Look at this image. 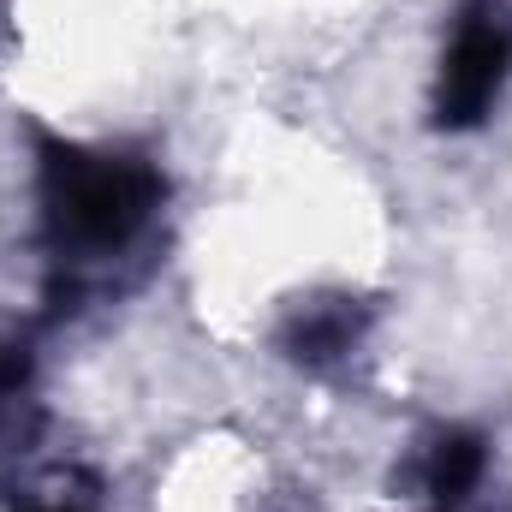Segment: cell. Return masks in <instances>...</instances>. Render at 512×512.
Segmentation results:
<instances>
[{
  "instance_id": "obj_5",
  "label": "cell",
  "mask_w": 512,
  "mask_h": 512,
  "mask_svg": "<svg viewBox=\"0 0 512 512\" xmlns=\"http://www.w3.org/2000/svg\"><path fill=\"white\" fill-rule=\"evenodd\" d=\"M48 512H78V507H48Z\"/></svg>"
},
{
  "instance_id": "obj_4",
  "label": "cell",
  "mask_w": 512,
  "mask_h": 512,
  "mask_svg": "<svg viewBox=\"0 0 512 512\" xmlns=\"http://www.w3.org/2000/svg\"><path fill=\"white\" fill-rule=\"evenodd\" d=\"M483 477V441L477 435H441L429 447V465H423V483L435 501H465Z\"/></svg>"
},
{
  "instance_id": "obj_2",
  "label": "cell",
  "mask_w": 512,
  "mask_h": 512,
  "mask_svg": "<svg viewBox=\"0 0 512 512\" xmlns=\"http://www.w3.org/2000/svg\"><path fill=\"white\" fill-rule=\"evenodd\" d=\"M507 72H512V12L501 0H465L453 48L441 60V84H435V126L447 131L483 126Z\"/></svg>"
},
{
  "instance_id": "obj_1",
  "label": "cell",
  "mask_w": 512,
  "mask_h": 512,
  "mask_svg": "<svg viewBox=\"0 0 512 512\" xmlns=\"http://www.w3.org/2000/svg\"><path fill=\"white\" fill-rule=\"evenodd\" d=\"M161 179L126 155H90L78 143H42V209L60 245L114 251L149 221Z\"/></svg>"
},
{
  "instance_id": "obj_3",
  "label": "cell",
  "mask_w": 512,
  "mask_h": 512,
  "mask_svg": "<svg viewBox=\"0 0 512 512\" xmlns=\"http://www.w3.org/2000/svg\"><path fill=\"white\" fill-rule=\"evenodd\" d=\"M364 322H370V310L364 304H352V298H328V304H304L292 322H286V352L298 358V364H334L340 352H352V340L364 334Z\"/></svg>"
}]
</instances>
